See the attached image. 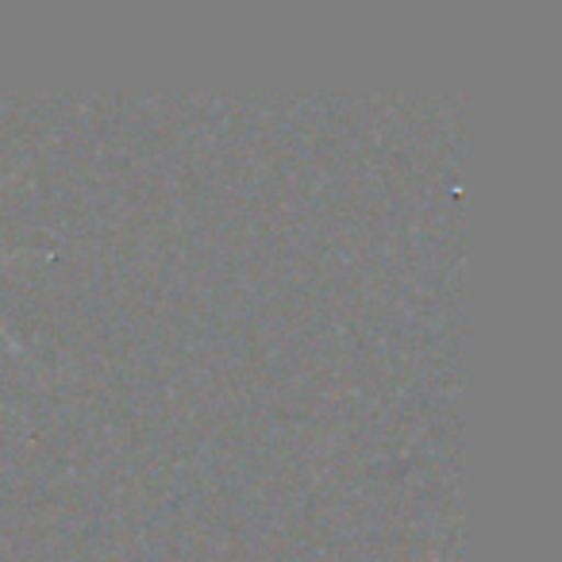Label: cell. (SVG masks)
<instances>
[{
  "label": "cell",
  "instance_id": "obj_1",
  "mask_svg": "<svg viewBox=\"0 0 562 562\" xmlns=\"http://www.w3.org/2000/svg\"><path fill=\"white\" fill-rule=\"evenodd\" d=\"M4 262H9V258H4V255H0V266H4Z\"/></svg>",
  "mask_w": 562,
  "mask_h": 562
}]
</instances>
